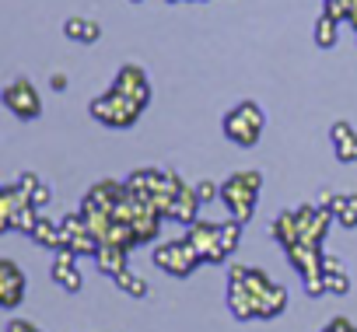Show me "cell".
Here are the masks:
<instances>
[{"label":"cell","instance_id":"cell-5","mask_svg":"<svg viewBox=\"0 0 357 332\" xmlns=\"http://www.w3.org/2000/svg\"><path fill=\"white\" fill-rule=\"evenodd\" d=\"M36 224H39V207L29 200V193H25L18 182L0 189V228H4V231L32 235Z\"/></svg>","mask_w":357,"mask_h":332},{"label":"cell","instance_id":"cell-26","mask_svg":"<svg viewBox=\"0 0 357 332\" xmlns=\"http://www.w3.org/2000/svg\"><path fill=\"white\" fill-rule=\"evenodd\" d=\"M50 88L53 91H67V74H53L50 77Z\"/></svg>","mask_w":357,"mask_h":332},{"label":"cell","instance_id":"cell-19","mask_svg":"<svg viewBox=\"0 0 357 332\" xmlns=\"http://www.w3.org/2000/svg\"><path fill=\"white\" fill-rule=\"evenodd\" d=\"M63 32H67V39H74V42H95V39L102 35L98 22H91V18H70V22L63 25Z\"/></svg>","mask_w":357,"mask_h":332},{"label":"cell","instance_id":"cell-16","mask_svg":"<svg viewBox=\"0 0 357 332\" xmlns=\"http://www.w3.org/2000/svg\"><path fill=\"white\" fill-rule=\"evenodd\" d=\"M126 248H119V245H102L98 252H95V266H98V273H105V276H119L123 269H126Z\"/></svg>","mask_w":357,"mask_h":332},{"label":"cell","instance_id":"cell-20","mask_svg":"<svg viewBox=\"0 0 357 332\" xmlns=\"http://www.w3.org/2000/svg\"><path fill=\"white\" fill-rule=\"evenodd\" d=\"M116 280V287L123 290V294H130V297H147V283L137 276V273H130V269H123L119 276H112Z\"/></svg>","mask_w":357,"mask_h":332},{"label":"cell","instance_id":"cell-23","mask_svg":"<svg viewBox=\"0 0 357 332\" xmlns=\"http://www.w3.org/2000/svg\"><path fill=\"white\" fill-rule=\"evenodd\" d=\"M197 196H200V203L221 200V186H214V182H200V186H197Z\"/></svg>","mask_w":357,"mask_h":332},{"label":"cell","instance_id":"cell-24","mask_svg":"<svg viewBox=\"0 0 357 332\" xmlns=\"http://www.w3.org/2000/svg\"><path fill=\"white\" fill-rule=\"evenodd\" d=\"M8 332H43L36 322H25V318H11L8 322Z\"/></svg>","mask_w":357,"mask_h":332},{"label":"cell","instance_id":"cell-12","mask_svg":"<svg viewBox=\"0 0 357 332\" xmlns=\"http://www.w3.org/2000/svg\"><path fill=\"white\" fill-rule=\"evenodd\" d=\"M112 91H119V95H126V98H133L140 109H147V102H151V84H147V74L140 70V67H123L119 74H116V81H112Z\"/></svg>","mask_w":357,"mask_h":332},{"label":"cell","instance_id":"cell-14","mask_svg":"<svg viewBox=\"0 0 357 332\" xmlns=\"http://www.w3.org/2000/svg\"><path fill=\"white\" fill-rule=\"evenodd\" d=\"M329 140H333V150H336V157L340 161H357V133H354V126L350 122H333V129H329Z\"/></svg>","mask_w":357,"mask_h":332},{"label":"cell","instance_id":"cell-2","mask_svg":"<svg viewBox=\"0 0 357 332\" xmlns=\"http://www.w3.org/2000/svg\"><path fill=\"white\" fill-rule=\"evenodd\" d=\"M186 238H190V245L200 252L204 262H225V259L238 248L242 224H238V221H228V224H218V221H197V224L186 228Z\"/></svg>","mask_w":357,"mask_h":332},{"label":"cell","instance_id":"cell-1","mask_svg":"<svg viewBox=\"0 0 357 332\" xmlns=\"http://www.w3.org/2000/svg\"><path fill=\"white\" fill-rule=\"evenodd\" d=\"M228 308L235 318H277L287 308V290L273 283L263 269L231 266L228 273Z\"/></svg>","mask_w":357,"mask_h":332},{"label":"cell","instance_id":"cell-10","mask_svg":"<svg viewBox=\"0 0 357 332\" xmlns=\"http://www.w3.org/2000/svg\"><path fill=\"white\" fill-rule=\"evenodd\" d=\"M4 105L18 116V119H36L43 112V102H39V91L29 84V81H15L4 88Z\"/></svg>","mask_w":357,"mask_h":332},{"label":"cell","instance_id":"cell-21","mask_svg":"<svg viewBox=\"0 0 357 332\" xmlns=\"http://www.w3.org/2000/svg\"><path fill=\"white\" fill-rule=\"evenodd\" d=\"M315 42H319L322 49L336 46V18H333V15H322V18H319V25H315Z\"/></svg>","mask_w":357,"mask_h":332},{"label":"cell","instance_id":"cell-13","mask_svg":"<svg viewBox=\"0 0 357 332\" xmlns=\"http://www.w3.org/2000/svg\"><path fill=\"white\" fill-rule=\"evenodd\" d=\"M53 280H56L63 290H70V294H77V290L84 287V280H81V273H77V255H74L70 248H60V252H56V259H53Z\"/></svg>","mask_w":357,"mask_h":332},{"label":"cell","instance_id":"cell-7","mask_svg":"<svg viewBox=\"0 0 357 332\" xmlns=\"http://www.w3.org/2000/svg\"><path fill=\"white\" fill-rule=\"evenodd\" d=\"M140 105L133 102V98H126V95H119V91H105L102 98H95L91 102V116L98 119V122H105V126H112V129H130L137 119H140Z\"/></svg>","mask_w":357,"mask_h":332},{"label":"cell","instance_id":"cell-22","mask_svg":"<svg viewBox=\"0 0 357 332\" xmlns=\"http://www.w3.org/2000/svg\"><path fill=\"white\" fill-rule=\"evenodd\" d=\"M326 276V294H347L350 290V280L343 269H333V273H322Z\"/></svg>","mask_w":357,"mask_h":332},{"label":"cell","instance_id":"cell-18","mask_svg":"<svg viewBox=\"0 0 357 332\" xmlns=\"http://www.w3.org/2000/svg\"><path fill=\"white\" fill-rule=\"evenodd\" d=\"M333 221L343 224V228H357V193H343V196H333Z\"/></svg>","mask_w":357,"mask_h":332},{"label":"cell","instance_id":"cell-17","mask_svg":"<svg viewBox=\"0 0 357 332\" xmlns=\"http://www.w3.org/2000/svg\"><path fill=\"white\" fill-rule=\"evenodd\" d=\"M29 238H32L36 245H43V248H53V252L63 248V228H60L56 221H50V217H39V224L32 228Z\"/></svg>","mask_w":357,"mask_h":332},{"label":"cell","instance_id":"cell-25","mask_svg":"<svg viewBox=\"0 0 357 332\" xmlns=\"http://www.w3.org/2000/svg\"><path fill=\"white\" fill-rule=\"evenodd\" d=\"M29 200H32V203H36V207H39V210H43V207H46V203H50V186H39V189H36V193H32V196H29Z\"/></svg>","mask_w":357,"mask_h":332},{"label":"cell","instance_id":"cell-4","mask_svg":"<svg viewBox=\"0 0 357 332\" xmlns=\"http://www.w3.org/2000/svg\"><path fill=\"white\" fill-rule=\"evenodd\" d=\"M263 189V175L256 168H245V172H235L231 179H225L221 186V203L228 207L231 221L245 224L252 214H256V196Z\"/></svg>","mask_w":357,"mask_h":332},{"label":"cell","instance_id":"cell-9","mask_svg":"<svg viewBox=\"0 0 357 332\" xmlns=\"http://www.w3.org/2000/svg\"><path fill=\"white\" fill-rule=\"evenodd\" d=\"M60 228H63V248H70L74 255H91V259H95V252L102 248V242L91 235V228L84 224V217H81V214L63 217V221H60Z\"/></svg>","mask_w":357,"mask_h":332},{"label":"cell","instance_id":"cell-8","mask_svg":"<svg viewBox=\"0 0 357 332\" xmlns=\"http://www.w3.org/2000/svg\"><path fill=\"white\" fill-rule=\"evenodd\" d=\"M200 252L190 245V238H178V242H161L154 248V266L165 269L168 276H178V280H186L197 266H200Z\"/></svg>","mask_w":357,"mask_h":332},{"label":"cell","instance_id":"cell-3","mask_svg":"<svg viewBox=\"0 0 357 332\" xmlns=\"http://www.w3.org/2000/svg\"><path fill=\"white\" fill-rule=\"evenodd\" d=\"M126 186L137 193V196H144L161 217H172V203H175V196H178V189H183L186 182L178 179L175 172H161V168H137L130 179H126Z\"/></svg>","mask_w":357,"mask_h":332},{"label":"cell","instance_id":"cell-15","mask_svg":"<svg viewBox=\"0 0 357 332\" xmlns=\"http://www.w3.org/2000/svg\"><path fill=\"white\" fill-rule=\"evenodd\" d=\"M197 210H200V196H197V186L190 189V186H183L178 189V196H175V203H172V221H178V224H197Z\"/></svg>","mask_w":357,"mask_h":332},{"label":"cell","instance_id":"cell-6","mask_svg":"<svg viewBox=\"0 0 357 332\" xmlns=\"http://www.w3.org/2000/svg\"><path fill=\"white\" fill-rule=\"evenodd\" d=\"M263 126H266V116L256 102H242L225 116V136L235 140L238 147H256L263 136Z\"/></svg>","mask_w":357,"mask_h":332},{"label":"cell","instance_id":"cell-11","mask_svg":"<svg viewBox=\"0 0 357 332\" xmlns=\"http://www.w3.org/2000/svg\"><path fill=\"white\" fill-rule=\"evenodd\" d=\"M25 287H29V280H25L22 266L11 262V259H0V304L18 308L22 297H25Z\"/></svg>","mask_w":357,"mask_h":332}]
</instances>
